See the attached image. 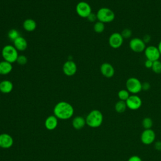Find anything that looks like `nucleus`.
I'll return each mask as SVG.
<instances>
[{"instance_id": "f257e3e1", "label": "nucleus", "mask_w": 161, "mask_h": 161, "mask_svg": "<svg viewBox=\"0 0 161 161\" xmlns=\"http://www.w3.org/2000/svg\"><path fill=\"white\" fill-rule=\"evenodd\" d=\"M74 113L73 106L66 101H60L53 108L54 115L60 119H68L72 117Z\"/></svg>"}, {"instance_id": "f03ea898", "label": "nucleus", "mask_w": 161, "mask_h": 161, "mask_svg": "<svg viewBox=\"0 0 161 161\" xmlns=\"http://www.w3.org/2000/svg\"><path fill=\"white\" fill-rule=\"evenodd\" d=\"M85 119L86 125L91 128H96L102 125L103 122V115L99 110L93 109L89 113Z\"/></svg>"}, {"instance_id": "7ed1b4c3", "label": "nucleus", "mask_w": 161, "mask_h": 161, "mask_svg": "<svg viewBox=\"0 0 161 161\" xmlns=\"http://www.w3.org/2000/svg\"><path fill=\"white\" fill-rule=\"evenodd\" d=\"M1 55L3 59L11 64L16 62L18 57V50L16 48L11 45H5L1 51Z\"/></svg>"}, {"instance_id": "20e7f679", "label": "nucleus", "mask_w": 161, "mask_h": 161, "mask_svg": "<svg viewBox=\"0 0 161 161\" xmlns=\"http://www.w3.org/2000/svg\"><path fill=\"white\" fill-rule=\"evenodd\" d=\"M97 21L104 23H111L115 18V14L114 11L110 8L103 7L98 9L96 13Z\"/></svg>"}, {"instance_id": "39448f33", "label": "nucleus", "mask_w": 161, "mask_h": 161, "mask_svg": "<svg viewBox=\"0 0 161 161\" xmlns=\"http://www.w3.org/2000/svg\"><path fill=\"white\" fill-rule=\"evenodd\" d=\"M142 83L138 78L131 77L126 80V88L131 94H137L142 91Z\"/></svg>"}, {"instance_id": "423d86ee", "label": "nucleus", "mask_w": 161, "mask_h": 161, "mask_svg": "<svg viewBox=\"0 0 161 161\" xmlns=\"http://www.w3.org/2000/svg\"><path fill=\"white\" fill-rule=\"evenodd\" d=\"M75 11L80 17L87 18L92 13V9L91 6L87 2L80 1L75 6Z\"/></svg>"}, {"instance_id": "0eeeda50", "label": "nucleus", "mask_w": 161, "mask_h": 161, "mask_svg": "<svg viewBox=\"0 0 161 161\" xmlns=\"http://www.w3.org/2000/svg\"><path fill=\"white\" fill-rule=\"evenodd\" d=\"M144 54L147 59L152 62L159 60L161 56L158 47L154 45H149L146 47L144 50Z\"/></svg>"}, {"instance_id": "6e6552de", "label": "nucleus", "mask_w": 161, "mask_h": 161, "mask_svg": "<svg viewBox=\"0 0 161 161\" xmlns=\"http://www.w3.org/2000/svg\"><path fill=\"white\" fill-rule=\"evenodd\" d=\"M156 138V134L152 129L144 130L140 135V140L143 144L149 145L152 144Z\"/></svg>"}, {"instance_id": "1a4fd4ad", "label": "nucleus", "mask_w": 161, "mask_h": 161, "mask_svg": "<svg viewBox=\"0 0 161 161\" xmlns=\"http://www.w3.org/2000/svg\"><path fill=\"white\" fill-rule=\"evenodd\" d=\"M130 48L135 53H141L144 52L146 48V44L142 39L136 37L131 39L129 42Z\"/></svg>"}, {"instance_id": "9d476101", "label": "nucleus", "mask_w": 161, "mask_h": 161, "mask_svg": "<svg viewBox=\"0 0 161 161\" xmlns=\"http://www.w3.org/2000/svg\"><path fill=\"white\" fill-rule=\"evenodd\" d=\"M125 102L127 108L133 111L140 109L142 105V99L137 94H131Z\"/></svg>"}, {"instance_id": "9b49d317", "label": "nucleus", "mask_w": 161, "mask_h": 161, "mask_svg": "<svg viewBox=\"0 0 161 161\" xmlns=\"http://www.w3.org/2000/svg\"><path fill=\"white\" fill-rule=\"evenodd\" d=\"M124 39L120 33L114 32L108 38V43L109 46L114 49L119 48L123 43Z\"/></svg>"}, {"instance_id": "f8f14e48", "label": "nucleus", "mask_w": 161, "mask_h": 161, "mask_svg": "<svg viewBox=\"0 0 161 161\" xmlns=\"http://www.w3.org/2000/svg\"><path fill=\"white\" fill-rule=\"evenodd\" d=\"M77 70L76 64L70 60L64 62L62 66V71L64 74L67 76H72L75 75Z\"/></svg>"}, {"instance_id": "ddd939ff", "label": "nucleus", "mask_w": 161, "mask_h": 161, "mask_svg": "<svg viewBox=\"0 0 161 161\" xmlns=\"http://www.w3.org/2000/svg\"><path fill=\"white\" fill-rule=\"evenodd\" d=\"M100 72L104 77L106 78H111L114 75L115 70L111 64L104 62L100 66Z\"/></svg>"}, {"instance_id": "4468645a", "label": "nucleus", "mask_w": 161, "mask_h": 161, "mask_svg": "<svg viewBox=\"0 0 161 161\" xmlns=\"http://www.w3.org/2000/svg\"><path fill=\"white\" fill-rule=\"evenodd\" d=\"M13 137L8 133L0 134V147L3 148H9L13 145Z\"/></svg>"}, {"instance_id": "2eb2a0df", "label": "nucleus", "mask_w": 161, "mask_h": 161, "mask_svg": "<svg viewBox=\"0 0 161 161\" xmlns=\"http://www.w3.org/2000/svg\"><path fill=\"white\" fill-rule=\"evenodd\" d=\"M58 125V118L55 115H50L47 118L45 121V128L48 130H55Z\"/></svg>"}, {"instance_id": "dca6fc26", "label": "nucleus", "mask_w": 161, "mask_h": 161, "mask_svg": "<svg viewBox=\"0 0 161 161\" xmlns=\"http://www.w3.org/2000/svg\"><path fill=\"white\" fill-rule=\"evenodd\" d=\"M13 46L18 51H24L27 48L28 43L25 38L19 36L13 41Z\"/></svg>"}, {"instance_id": "f3484780", "label": "nucleus", "mask_w": 161, "mask_h": 161, "mask_svg": "<svg viewBox=\"0 0 161 161\" xmlns=\"http://www.w3.org/2000/svg\"><path fill=\"white\" fill-rule=\"evenodd\" d=\"M13 89V84L9 80H3L0 82V92L3 94H8Z\"/></svg>"}, {"instance_id": "a211bd4d", "label": "nucleus", "mask_w": 161, "mask_h": 161, "mask_svg": "<svg viewBox=\"0 0 161 161\" xmlns=\"http://www.w3.org/2000/svg\"><path fill=\"white\" fill-rule=\"evenodd\" d=\"M13 70L12 64L4 60L0 61V75H5L9 74Z\"/></svg>"}, {"instance_id": "6ab92c4d", "label": "nucleus", "mask_w": 161, "mask_h": 161, "mask_svg": "<svg viewBox=\"0 0 161 161\" xmlns=\"http://www.w3.org/2000/svg\"><path fill=\"white\" fill-rule=\"evenodd\" d=\"M23 27L24 30H26V31L31 32L34 31L36 29V23L34 19L31 18H28L23 21Z\"/></svg>"}, {"instance_id": "aec40b11", "label": "nucleus", "mask_w": 161, "mask_h": 161, "mask_svg": "<svg viewBox=\"0 0 161 161\" xmlns=\"http://www.w3.org/2000/svg\"><path fill=\"white\" fill-rule=\"evenodd\" d=\"M73 127L76 130H80L86 124V119L82 116H78L75 117L72 122Z\"/></svg>"}, {"instance_id": "412c9836", "label": "nucleus", "mask_w": 161, "mask_h": 161, "mask_svg": "<svg viewBox=\"0 0 161 161\" xmlns=\"http://www.w3.org/2000/svg\"><path fill=\"white\" fill-rule=\"evenodd\" d=\"M127 108L126 104L125 101L119 100L117 101L114 105L115 111L118 113H124Z\"/></svg>"}, {"instance_id": "4be33fe9", "label": "nucleus", "mask_w": 161, "mask_h": 161, "mask_svg": "<svg viewBox=\"0 0 161 161\" xmlns=\"http://www.w3.org/2000/svg\"><path fill=\"white\" fill-rule=\"evenodd\" d=\"M93 29L96 33H101L104 31V29H105L104 23L103 22H101L99 21H96L94 24Z\"/></svg>"}, {"instance_id": "5701e85b", "label": "nucleus", "mask_w": 161, "mask_h": 161, "mask_svg": "<svg viewBox=\"0 0 161 161\" xmlns=\"http://www.w3.org/2000/svg\"><path fill=\"white\" fill-rule=\"evenodd\" d=\"M130 93L127 91V89H121L118 92V97L119 100L126 101L130 97Z\"/></svg>"}, {"instance_id": "b1692460", "label": "nucleus", "mask_w": 161, "mask_h": 161, "mask_svg": "<svg viewBox=\"0 0 161 161\" xmlns=\"http://www.w3.org/2000/svg\"><path fill=\"white\" fill-rule=\"evenodd\" d=\"M142 125L144 130L152 129V127L153 126V121L150 118L145 117L143 119L142 121Z\"/></svg>"}, {"instance_id": "393cba45", "label": "nucleus", "mask_w": 161, "mask_h": 161, "mask_svg": "<svg viewBox=\"0 0 161 161\" xmlns=\"http://www.w3.org/2000/svg\"><path fill=\"white\" fill-rule=\"evenodd\" d=\"M152 70L156 74H161V62L159 60L153 62Z\"/></svg>"}, {"instance_id": "a878e982", "label": "nucleus", "mask_w": 161, "mask_h": 161, "mask_svg": "<svg viewBox=\"0 0 161 161\" xmlns=\"http://www.w3.org/2000/svg\"><path fill=\"white\" fill-rule=\"evenodd\" d=\"M20 36L19 31L16 29H11L8 32V36L11 41H14L17 38Z\"/></svg>"}, {"instance_id": "bb28decb", "label": "nucleus", "mask_w": 161, "mask_h": 161, "mask_svg": "<svg viewBox=\"0 0 161 161\" xmlns=\"http://www.w3.org/2000/svg\"><path fill=\"white\" fill-rule=\"evenodd\" d=\"M120 33L123 39H129L132 35V31L129 28H125Z\"/></svg>"}, {"instance_id": "cd10ccee", "label": "nucleus", "mask_w": 161, "mask_h": 161, "mask_svg": "<svg viewBox=\"0 0 161 161\" xmlns=\"http://www.w3.org/2000/svg\"><path fill=\"white\" fill-rule=\"evenodd\" d=\"M28 62V58L27 57L24 55H18L17 60H16V62L21 65H25Z\"/></svg>"}, {"instance_id": "c85d7f7f", "label": "nucleus", "mask_w": 161, "mask_h": 161, "mask_svg": "<svg viewBox=\"0 0 161 161\" xmlns=\"http://www.w3.org/2000/svg\"><path fill=\"white\" fill-rule=\"evenodd\" d=\"M87 20L91 22V23H95L97 19V16H96V14L95 13H91L87 18Z\"/></svg>"}, {"instance_id": "c756f323", "label": "nucleus", "mask_w": 161, "mask_h": 161, "mask_svg": "<svg viewBox=\"0 0 161 161\" xmlns=\"http://www.w3.org/2000/svg\"><path fill=\"white\" fill-rule=\"evenodd\" d=\"M151 87L150 84L148 82H144L142 84V88L143 91H148Z\"/></svg>"}, {"instance_id": "7c9ffc66", "label": "nucleus", "mask_w": 161, "mask_h": 161, "mask_svg": "<svg viewBox=\"0 0 161 161\" xmlns=\"http://www.w3.org/2000/svg\"><path fill=\"white\" fill-rule=\"evenodd\" d=\"M142 40L145 44H147V43H150V42L151 41V36L148 34H146L143 36Z\"/></svg>"}, {"instance_id": "2f4dec72", "label": "nucleus", "mask_w": 161, "mask_h": 161, "mask_svg": "<svg viewBox=\"0 0 161 161\" xmlns=\"http://www.w3.org/2000/svg\"><path fill=\"white\" fill-rule=\"evenodd\" d=\"M152 65H153V62L148 59H147L144 62V65L147 69H152Z\"/></svg>"}, {"instance_id": "473e14b6", "label": "nucleus", "mask_w": 161, "mask_h": 161, "mask_svg": "<svg viewBox=\"0 0 161 161\" xmlns=\"http://www.w3.org/2000/svg\"><path fill=\"white\" fill-rule=\"evenodd\" d=\"M128 161H142V160L138 155H132L128 158Z\"/></svg>"}, {"instance_id": "72a5a7b5", "label": "nucleus", "mask_w": 161, "mask_h": 161, "mask_svg": "<svg viewBox=\"0 0 161 161\" xmlns=\"http://www.w3.org/2000/svg\"><path fill=\"white\" fill-rule=\"evenodd\" d=\"M154 148L157 151H161V141H157L155 142Z\"/></svg>"}, {"instance_id": "f704fd0d", "label": "nucleus", "mask_w": 161, "mask_h": 161, "mask_svg": "<svg viewBox=\"0 0 161 161\" xmlns=\"http://www.w3.org/2000/svg\"><path fill=\"white\" fill-rule=\"evenodd\" d=\"M158 50H159V52H160V55H161V40L160 41V42L158 43Z\"/></svg>"}]
</instances>
